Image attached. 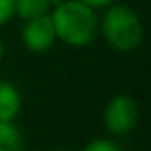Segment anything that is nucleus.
Returning <instances> with one entry per match:
<instances>
[{
	"label": "nucleus",
	"mask_w": 151,
	"mask_h": 151,
	"mask_svg": "<svg viewBox=\"0 0 151 151\" xmlns=\"http://www.w3.org/2000/svg\"><path fill=\"white\" fill-rule=\"evenodd\" d=\"M55 151H71V149H65V147H59V149H55Z\"/></svg>",
	"instance_id": "obj_12"
},
{
	"label": "nucleus",
	"mask_w": 151,
	"mask_h": 151,
	"mask_svg": "<svg viewBox=\"0 0 151 151\" xmlns=\"http://www.w3.org/2000/svg\"><path fill=\"white\" fill-rule=\"evenodd\" d=\"M19 38H21L23 48L29 50L31 54H44V52H48L58 40L50 14L25 19L21 27V33H19Z\"/></svg>",
	"instance_id": "obj_4"
},
{
	"label": "nucleus",
	"mask_w": 151,
	"mask_h": 151,
	"mask_svg": "<svg viewBox=\"0 0 151 151\" xmlns=\"http://www.w3.org/2000/svg\"><path fill=\"white\" fill-rule=\"evenodd\" d=\"M25 138L14 121H0V151H23Z\"/></svg>",
	"instance_id": "obj_7"
},
{
	"label": "nucleus",
	"mask_w": 151,
	"mask_h": 151,
	"mask_svg": "<svg viewBox=\"0 0 151 151\" xmlns=\"http://www.w3.org/2000/svg\"><path fill=\"white\" fill-rule=\"evenodd\" d=\"M103 128L115 138L130 134L140 122V105L128 94H117L105 103L101 113Z\"/></svg>",
	"instance_id": "obj_3"
},
{
	"label": "nucleus",
	"mask_w": 151,
	"mask_h": 151,
	"mask_svg": "<svg viewBox=\"0 0 151 151\" xmlns=\"http://www.w3.org/2000/svg\"><path fill=\"white\" fill-rule=\"evenodd\" d=\"M55 38L69 48H86L100 35L98 10L81 0H59L50 12Z\"/></svg>",
	"instance_id": "obj_1"
},
{
	"label": "nucleus",
	"mask_w": 151,
	"mask_h": 151,
	"mask_svg": "<svg viewBox=\"0 0 151 151\" xmlns=\"http://www.w3.org/2000/svg\"><path fill=\"white\" fill-rule=\"evenodd\" d=\"M23 96L10 81H0V121H15L21 113Z\"/></svg>",
	"instance_id": "obj_5"
},
{
	"label": "nucleus",
	"mask_w": 151,
	"mask_h": 151,
	"mask_svg": "<svg viewBox=\"0 0 151 151\" xmlns=\"http://www.w3.org/2000/svg\"><path fill=\"white\" fill-rule=\"evenodd\" d=\"M100 35L111 50L130 54L144 42V23L132 6L115 2L100 15Z\"/></svg>",
	"instance_id": "obj_2"
},
{
	"label": "nucleus",
	"mask_w": 151,
	"mask_h": 151,
	"mask_svg": "<svg viewBox=\"0 0 151 151\" xmlns=\"http://www.w3.org/2000/svg\"><path fill=\"white\" fill-rule=\"evenodd\" d=\"M82 4H86V6L94 8V10H105L107 6H111V4H115L117 0H81Z\"/></svg>",
	"instance_id": "obj_10"
},
{
	"label": "nucleus",
	"mask_w": 151,
	"mask_h": 151,
	"mask_svg": "<svg viewBox=\"0 0 151 151\" xmlns=\"http://www.w3.org/2000/svg\"><path fill=\"white\" fill-rule=\"evenodd\" d=\"M14 17H15L14 0H0V27L8 25Z\"/></svg>",
	"instance_id": "obj_9"
},
{
	"label": "nucleus",
	"mask_w": 151,
	"mask_h": 151,
	"mask_svg": "<svg viewBox=\"0 0 151 151\" xmlns=\"http://www.w3.org/2000/svg\"><path fill=\"white\" fill-rule=\"evenodd\" d=\"M2 59H4V40L0 37V63H2Z\"/></svg>",
	"instance_id": "obj_11"
},
{
	"label": "nucleus",
	"mask_w": 151,
	"mask_h": 151,
	"mask_svg": "<svg viewBox=\"0 0 151 151\" xmlns=\"http://www.w3.org/2000/svg\"><path fill=\"white\" fill-rule=\"evenodd\" d=\"M59 0H14V12L19 19H31L38 15H46Z\"/></svg>",
	"instance_id": "obj_6"
},
{
	"label": "nucleus",
	"mask_w": 151,
	"mask_h": 151,
	"mask_svg": "<svg viewBox=\"0 0 151 151\" xmlns=\"http://www.w3.org/2000/svg\"><path fill=\"white\" fill-rule=\"evenodd\" d=\"M81 151H122L121 145L111 138H94Z\"/></svg>",
	"instance_id": "obj_8"
}]
</instances>
